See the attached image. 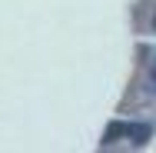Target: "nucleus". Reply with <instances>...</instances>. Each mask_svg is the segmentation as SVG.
<instances>
[{
    "mask_svg": "<svg viewBox=\"0 0 156 153\" xmlns=\"http://www.w3.org/2000/svg\"><path fill=\"white\" fill-rule=\"evenodd\" d=\"M116 137H126V140H133V143H146L150 137H153V126L150 123H123V120H113L106 126V133H103V143H113Z\"/></svg>",
    "mask_w": 156,
    "mask_h": 153,
    "instance_id": "nucleus-1",
    "label": "nucleus"
}]
</instances>
